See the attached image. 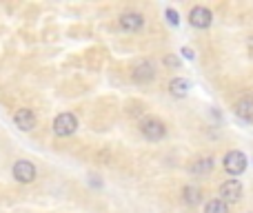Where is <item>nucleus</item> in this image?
I'll use <instances>...</instances> for the list:
<instances>
[{"label":"nucleus","mask_w":253,"mask_h":213,"mask_svg":"<svg viewBox=\"0 0 253 213\" xmlns=\"http://www.w3.org/2000/svg\"><path fill=\"white\" fill-rule=\"evenodd\" d=\"M78 129V118L74 113H60V116L53 120V133L60 135V138H67L74 131Z\"/></svg>","instance_id":"f257e3e1"},{"label":"nucleus","mask_w":253,"mask_h":213,"mask_svg":"<svg viewBox=\"0 0 253 213\" xmlns=\"http://www.w3.org/2000/svg\"><path fill=\"white\" fill-rule=\"evenodd\" d=\"M222 162H224L227 173H231V175H240L247 169V156L242 151H229Z\"/></svg>","instance_id":"f03ea898"},{"label":"nucleus","mask_w":253,"mask_h":213,"mask_svg":"<svg viewBox=\"0 0 253 213\" xmlns=\"http://www.w3.org/2000/svg\"><path fill=\"white\" fill-rule=\"evenodd\" d=\"M242 198V182L236 178L231 180H224L222 184H220V200L224 202H238Z\"/></svg>","instance_id":"7ed1b4c3"},{"label":"nucleus","mask_w":253,"mask_h":213,"mask_svg":"<svg viewBox=\"0 0 253 213\" xmlns=\"http://www.w3.org/2000/svg\"><path fill=\"white\" fill-rule=\"evenodd\" d=\"M189 22H191L196 29H207V27L213 22V13L209 11L207 7H193L191 13H189Z\"/></svg>","instance_id":"20e7f679"},{"label":"nucleus","mask_w":253,"mask_h":213,"mask_svg":"<svg viewBox=\"0 0 253 213\" xmlns=\"http://www.w3.org/2000/svg\"><path fill=\"white\" fill-rule=\"evenodd\" d=\"M13 178H16L18 182H22V184L34 182L36 180V167L31 165V162H27V160H18L16 165H13Z\"/></svg>","instance_id":"39448f33"},{"label":"nucleus","mask_w":253,"mask_h":213,"mask_svg":"<svg viewBox=\"0 0 253 213\" xmlns=\"http://www.w3.org/2000/svg\"><path fill=\"white\" fill-rule=\"evenodd\" d=\"M142 133L147 140H151V142H156V140H162L167 133L165 125H162L160 120H144L142 122Z\"/></svg>","instance_id":"423d86ee"},{"label":"nucleus","mask_w":253,"mask_h":213,"mask_svg":"<svg viewBox=\"0 0 253 213\" xmlns=\"http://www.w3.org/2000/svg\"><path fill=\"white\" fill-rule=\"evenodd\" d=\"M13 120H16L18 129H22V131H31L36 127V116L29 111V109H18Z\"/></svg>","instance_id":"0eeeda50"},{"label":"nucleus","mask_w":253,"mask_h":213,"mask_svg":"<svg viewBox=\"0 0 253 213\" xmlns=\"http://www.w3.org/2000/svg\"><path fill=\"white\" fill-rule=\"evenodd\" d=\"M144 25V18L140 16V13H123L120 16V29L125 31H138L140 27Z\"/></svg>","instance_id":"6e6552de"},{"label":"nucleus","mask_w":253,"mask_h":213,"mask_svg":"<svg viewBox=\"0 0 253 213\" xmlns=\"http://www.w3.org/2000/svg\"><path fill=\"white\" fill-rule=\"evenodd\" d=\"M153 76H156V71H153L151 62H140V65L135 67V71H133V80H135V83H149Z\"/></svg>","instance_id":"1a4fd4ad"},{"label":"nucleus","mask_w":253,"mask_h":213,"mask_svg":"<svg viewBox=\"0 0 253 213\" xmlns=\"http://www.w3.org/2000/svg\"><path fill=\"white\" fill-rule=\"evenodd\" d=\"M236 113L242 120H253V98H240L236 102Z\"/></svg>","instance_id":"9d476101"},{"label":"nucleus","mask_w":253,"mask_h":213,"mask_svg":"<svg viewBox=\"0 0 253 213\" xmlns=\"http://www.w3.org/2000/svg\"><path fill=\"white\" fill-rule=\"evenodd\" d=\"M189 89H191V85H189V80H184V78H173L171 80V85H169V91L173 93V96H178V98L187 96Z\"/></svg>","instance_id":"9b49d317"},{"label":"nucleus","mask_w":253,"mask_h":213,"mask_svg":"<svg viewBox=\"0 0 253 213\" xmlns=\"http://www.w3.org/2000/svg\"><path fill=\"white\" fill-rule=\"evenodd\" d=\"M182 196H184V202L187 205H198V202L202 200V193H200V189L198 187H184L182 189Z\"/></svg>","instance_id":"f8f14e48"},{"label":"nucleus","mask_w":253,"mask_h":213,"mask_svg":"<svg viewBox=\"0 0 253 213\" xmlns=\"http://www.w3.org/2000/svg\"><path fill=\"white\" fill-rule=\"evenodd\" d=\"M205 213H229V207L224 200H220V198H215V200H209L205 207Z\"/></svg>","instance_id":"ddd939ff"},{"label":"nucleus","mask_w":253,"mask_h":213,"mask_svg":"<svg viewBox=\"0 0 253 213\" xmlns=\"http://www.w3.org/2000/svg\"><path fill=\"white\" fill-rule=\"evenodd\" d=\"M211 169H213V160H211V158H200V160H196L191 167L193 173H209Z\"/></svg>","instance_id":"4468645a"},{"label":"nucleus","mask_w":253,"mask_h":213,"mask_svg":"<svg viewBox=\"0 0 253 213\" xmlns=\"http://www.w3.org/2000/svg\"><path fill=\"white\" fill-rule=\"evenodd\" d=\"M167 18H169V22H171V25H178V22H180L178 11H175V9H167Z\"/></svg>","instance_id":"2eb2a0df"},{"label":"nucleus","mask_w":253,"mask_h":213,"mask_svg":"<svg viewBox=\"0 0 253 213\" xmlns=\"http://www.w3.org/2000/svg\"><path fill=\"white\" fill-rule=\"evenodd\" d=\"M165 62H167L169 67H178V65H180V60H178L175 56H167V58H165Z\"/></svg>","instance_id":"dca6fc26"},{"label":"nucleus","mask_w":253,"mask_h":213,"mask_svg":"<svg viewBox=\"0 0 253 213\" xmlns=\"http://www.w3.org/2000/svg\"><path fill=\"white\" fill-rule=\"evenodd\" d=\"M182 56H184V58H189V60H193V58H196V53H193V49L182 47Z\"/></svg>","instance_id":"f3484780"}]
</instances>
